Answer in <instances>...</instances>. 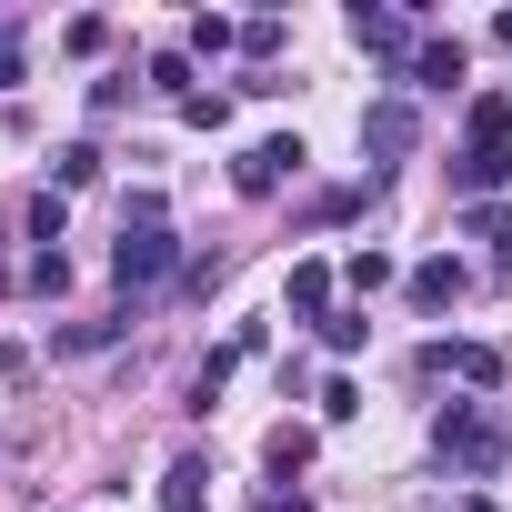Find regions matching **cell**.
Returning a JSON list of instances; mask_svg holds the SVG:
<instances>
[{
    "label": "cell",
    "mask_w": 512,
    "mask_h": 512,
    "mask_svg": "<svg viewBox=\"0 0 512 512\" xmlns=\"http://www.w3.org/2000/svg\"><path fill=\"white\" fill-rule=\"evenodd\" d=\"M61 41H71V51H81V61H101V51H111V21H101V11H81V21H71V31H61Z\"/></svg>",
    "instance_id": "obj_18"
},
{
    "label": "cell",
    "mask_w": 512,
    "mask_h": 512,
    "mask_svg": "<svg viewBox=\"0 0 512 512\" xmlns=\"http://www.w3.org/2000/svg\"><path fill=\"white\" fill-rule=\"evenodd\" d=\"M352 41H362V51H382V61H412V51H422V31H412L402 11H372V0L352 11Z\"/></svg>",
    "instance_id": "obj_7"
},
{
    "label": "cell",
    "mask_w": 512,
    "mask_h": 512,
    "mask_svg": "<svg viewBox=\"0 0 512 512\" xmlns=\"http://www.w3.org/2000/svg\"><path fill=\"white\" fill-rule=\"evenodd\" d=\"M61 221H71V211H61V191H41V201H31V241H41V251H61Z\"/></svg>",
    "instance_id": "obj_21"
},
{
    "label": "cell",
    "mask_w": 512,
    "mask_h": 512,
    "mask_svg": "<svg viewBox=\"0 0 512 512\" xmlns=\"http://www.w3.org/2000/svg\"><path fill=\"white\" fill-rule=\"evenodd\" d=\"M131 322V312H121ZM121 322H71V332H51V352H101V342H121Z\"/></svg>",
    "instance_id": "obj_16"
},
{
    "label": "cell",
    "mask_w": 512,
    "mask_h": 512,
    "mask_svg": "<svg viewBox=\"0 0 512 512\" xmlns=\"http://www.w3.org/2000/svg\"><path fill=\"white\" fill-rule=\"evenodd\" d=\"M362 342H372V312H352V302H342V312L322 322V352H362Z\"/></svg>",
    "instance_id": "obj_13"
},
{
    "label": "cell",
    "mask_w": 512,
    "mask_h": 512,
    "mask_svg": "<svg viewBox=\"0 0 512 512\" xmlns=\"http://www.w3.org/2000/svg\"><path fill=\"white\" fill-rule=\"evenodd\" d=\"M181 51H191V61H221V51H241V31H231V21H191Z\"/></svg>",
    "instance_id": "obj_15"
},
{
    "label": "cell",
    "mask_w": 512,
    "mask_h": 512,
    "mask_svg": "<svg viewBox=\"0 0 512 512\" xmlns=\"http://www.w3.org/2000/svg\"><path fill=\"white\" fill-rule=\"evenodd\" d=\"M181 121H191V131H221V121H231V91H191Z\"/></svg>",
    "instance_id": "obj_20"
},
{
    "label": "cell",
    "mask_w": 512,
    "mask_h": 512,
    "mask_svg": "<svg viewBox=\"0 0 512 512\" xmlns=\"http://www.w3.org/2000/svg\"><path fill=\"white\" fill-rule=\"evenodd\" d=\"M31 292H71V262H61V251H31Z\"/></svg>",
    "instance_id": "obj_22"
},
{
    "label": "cell",
    "mask_w": 512,
    "mask_h": 512,
    "mask_svg": "<svg viewBox=\"0 0 512 512\" xmlns=\"http://www.w3.org/2000/svg\"><path fill=\"white\" fill-rule=\"evenodd\" d=\"M492 41H502V51H512V11H492Z\"/></svg>",
    "instance_id": "obj_24"
},
{
    "label": "cell",
    "mask_w": 512,
    "mask_h": 512,
    "mask_svg": "<svg viewBox=\"0 0 512 512\" xmlns=\"http://www.w3.org/2000/svg\"><path fill=\"white\" fill-rule=\"evenodd\" d=\"M302 161H312V151H302V131H272V141H251V151L231 161V181H241L251 201H272L282 181H302Z\"/></svg>",
    "instance_id": "obj_5"
},
{
    "label": "cell",
    "mask_w": 512,
    "mask_h": 512,
    "mask_svg": "<svg viewBox=\"0 0 512 512\" xmlns=\"http://www.w3.org/2000/svg\"><path fill=\"white\" fill-rule=\"evenodd\" d=\"M432 452L452 462V482H492V472L512 462V422H502L492 402H442V422H432Z\"/></svg>",
    "instance_id": "obj_1"
},
{
    "label": "cell",
    "mask_w": 512,
    "mask_h": 512,
    "mask_svg": "<svg viewBox=\"0 0 512 512\" xmlns=\"http://www.w3.org/2000/svg\"><path fill=\"white\" fill-rule=\"evenodd\" d=\"M342 282H352V292H362V302H372V292H382V282H392V251H352V262H342Z\"/></svg>",
    "instance_id": "obj_14"
},
{
    "label": "cell",
    "mask_w": 512,
    "mask_h": 512,
    "mask_svg": "<svg viewBox=\"0 0 512 512\" xmlns=\"http://www.w3.org/2000/svg\"><path fill=\"white\" fill-rule=\"evenodd\" d=\"M462 302V262H452V251H432V262L412 272V312H452Z\"/></svg>",
    "instance_id": "obj_8"
},
{
    "label": "cell",
    "mask_w": 512,
    "mask_h": 512,
    "mask_svg": "<svg viewBox=\"0 0 512 512\" xmlns=\"http://www.w3.org/2000/svg\"><path fill=\"white\" fill-rule=\"evenodd\" d=\"M422 372H462L472 392H492L502 382V352L492 342H422Z\"/></svg>",
    "instance_id": "obj_6"
},
{
    "label": "cell",
    "mask_w": 512,
    "mask_h": 512,
    "mask_svg": "<svg viewBox=\"0 0 512 512\" xmlns=\"http://www.w3.org/2000/svg\"><path fill=\"white\" fill-rule=\"evenodd\" d=\"M412 141H422V111H412L402 91H382V101L362 111V151H372V181H382L392 161H412Z\"/></svg>",
    "instance_id": "obj_4"
},
{
    "label": "cell",
    "mask_w": 512,
    "mask_h": 512,
    "mask_svg": "<svg viewBox=\"0 0 512 512\" xmlns=\"http://www.w3.org/2000/svg\"><path fill=\"white\" fill-rule=\"evenodd\" d=\"M262 512H312V502H302V492H272V502H262Z\"/></svg>",
    "instance_id": "obj_23"
},
{
    "label": "cell",
    "mask_w": 512,
    "mask_h": 512,
    "mask_svg": "<svg viewBox=\"0 0 512 512\" xmlns=\"http://www.w3.org/2000/svg\"><path fill=\"white\" fill-rule=\"evenodd\" d=\"M81 181H101V151L91 141H61L51 151V191H81Z\"/></svg>",
    "instance_id": "obj_12"
},
{
    "label": "cell",
    "mask_w": 512,
    "mask_h": 512,
    "mask_svg": "<svg viewBox=\"0 0 512 512\" xmlns=\"http://www.w3.org/2000/svg\"><path fill=\"white\" fill-rule=\"evenodd\" d=\"M462 71H472V51H462V41H442V31H432V41L412 51V81H422V91H452Z\"/></svg>",
    "instance_id": "obj_9"
},
{
    "label": "cell",
    "mask_w": 512,
    "mask_h": 512,
    "mask_svg": "<svg viewBox=\"0 0 512 512\" xmlns=\"http://www.w3.org/2000/svg\"><path fill=\"white\" fill-rule=\"evenodd\" d=\"M31 81V51H21V21H0V91Z\"/></svg>",
    "instance_id": "obj_17"
},
{
    "label": "cell",
    "mask_w": 512,
    "mask_h": 512,
    "mask_svg": "<svg viewBox=\"0 0 512 512\" xmlns=\"http://www.w3.org/2000/svg\"><path fill=\"white\" fill-rule=\"evenodd\" d=\"M201 482H211V462H201V452H181V462L161 472V502H171V512H201Z\"/></svg>",
    "instance_id": "obj_11"
},
{
    "label": "cell",
    "mask_w": 512,
    "mask_h": 512,
    "mask_svg": "<svg viewBox=\"0 0 512 512\" xmlns=\"http://www.w3.org/2000/svg\"><path fill=\"white\" fill-rule=\"evenodd\" d=\"M151 91H171V101H191V51H161V61H151Z\"/></svg>",
    "instance_id": "obj_19"
},
{
    "label": "cell",
    "mask_w": 512,
    "mask_h": 512,
    "mask_svg": "<svg viewBox=\"0 0 512 512\" xmlns=\"http://www.w3.org/2000/svg\"><path fill=\"white\" fill-rule=\"evenodd\" d=\"M171 262H181L171 221H121V251H111V282H121V292H151Z\"/></svg>",
    "instance_id": "obj_3"
},
{
    "label": "cell",
    "mask_w": 512,
    "mask_h": 512,
    "mask_svg": "<svg viewBox=\"0 0 512 512\" xmlns=\"http://www.w3.org/2000/svg\"><path fill=\"white\" fill-rule=\"evenodd\" d=\"M502 181H512V101L482 91L472 121H462V151H452V191L482 201V191H502Z\"/></svg>",
    "instance_id": "obj_2"
},
{
    "label": "cell",
    "mask_w": 512,
    "mask_h": 512,
    "mask_svg": "<svg viewBox=\"0 0 512 512\" xmlns=\"http://www.w3.org/2000/svg\"><path fill=\"white\" fill-rule=\"evenodd\" d=\"M292 312L302 322H332L342 302H332V262H292Z\"/></svg>",
    "instance_id": "obj_10"
}]
</instances>
